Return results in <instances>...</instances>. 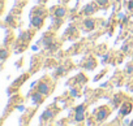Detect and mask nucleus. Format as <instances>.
I'll use <instances>...</instances> for the list:
<instances>
[{"mask_svg": "<svg viewBox=\"0 0 133 126\" xmlns=\"http://www.w3.org/2000/svg\"><path fill=\"white\" fill-rule=\"evenodd\" d=\"M110 108L107 107V105H104V107H101V108H98V112H97V114H95V120L98 121V122H103L104 120H107V117L110 116Z\"/></svg>", "mask_w": 133, "mask_h": 126, "instance_id": "f257e3e1", "label": "nucleus"}, {"mask_svg": "<svg viewBox=\"0 0 133 126\" xmlns=\"http://www.w3.org/2000/svg\"><path fill=\"white\" fill-rule=\"evenodd\" d=\"M95 27V20H93V18H85L84 20V22H82V29L85 30V31H90V30H93Z\"/></svg>", "mask_w": 133, "mask_h": 126, "instance_id": "f03ea898", "label": "nucleus"}, {"mask_svg": "<svg viewBox=\"0 0 133 126\" xmlns=\"http://www.w3.org/2000/svg\"><path fill=\"white\" fill-rule=\"evenodd\" d=\"M132 108H133V105H132L129 101L123 103L121 107H120V114H121V116H127V114H129V113L132 112Z\"/></svg>", "mask_w": 133, "mask_h": 126, "instance_id": "7ed1b4c3", "label": "nucleus"}, {"mask_svg": "<svg viewBox=\"0 0 133 126\" xmlns=\"http://www.w3.org/2000/svg\"><path fill=\"white\" fill-rule=\"evenodd\" d=\"M31 25L37 29H39L42 25H43V17L42 16H38V14H34L31 17Z\"/></svg>", "mask_w": 133, "mask_h": 126, "instance_id": "20e7f679", "label": "nucleus"}, {"mask_svg": "<svg viewBox=\"0 0 133 126\" xmlns=\"http://www.w3.org/2000/svg\"><path fill=\"white\" fill-rule=\"evenodd\" d=\"M38 91H41L43 95H47L48 92H50V86H48V83H46V82H41L39 85H38V88H37Z\"/></svg>", "mask_w": 133, "mask_h": 126, "instance_id": "39448f33", "label": "nucleus"}, {"mask_svg": "<svg viewBox=\"0 0 133 126\" xmlns=\"http://www.w3.org/2000/svg\"><path fill=\"white\" fill-rule=\"evenodd\" d=\"M43 96H44V95H43L41 91H38V90H37V92L31 95V99H33V101H34L35 104H39V103H42V101H43Z\"/></svg>", "mask_w": 133, "mask_h": 126, "instance_id": "423d86ee", "label": "nucleus"}, {"mask_svg": "<svg viewBox=\"0 0 133 126\" xmlns=\"http://www.w3.org/2000/svg\"><path fill=\"white\" fill-rule=\"evenodd\" d=\"M65 13H66V9H65V8H63V7H59V8L55 11L54 16H55L56 18H63V17L65 16Z\"/></svg>", "mask_w": 133, "mask_h": 126, "instance_id": "0eeeda50", "label": "nucleus"}, {"mask_svg": "<svg viewBox=\"0 0 133 126\" xmlns=\"http://www.w3.org/2000/svg\"><path fill=\"white\" fill-rule=\"evenodd\" d=\"M54 117V112H52V108H48L41 117V120H52Z\"/></svg>", "mask_w": 133, "mask_h": 126, "instance_id": "6e6552de", "label": "nucleus"}, {"mask_svg": "<svg viewBox=\"0 0 133 126\" xmlns=\"http://www.w3.org/2000/svg\"><path fill=\"white\" fill-rule=\"evenodd\" d=\"M94 12H95V7H94V4H89V5H86V8L82 11V13H84V14H88V16H89V14H93Z\"/></svg>", "mask_w": 133, "mask_h": 126, "instance_id": "1a4fd4ad", "label": "nucleus"}, {"mask_svg": "<svg viewBox=\"0 0 133 126\" xmlns=\"http://www.w3.org/2000/svg\"><path fill=\"white\" fill-rule=\"evenodd\" d=\"M95 64H97V62H95V60H94L93 57H90V58H89V61H88L86 64H85V68H86V69H89V70H91V69H94Z\"/></svg>", "mask_w": 133, "mask_h": 126, "instance_id": "9d476101", "label": "nucleus"}, {"mask_svg": "<svg viewBox=\"0 0 133 126\" xmlns=\"http://www.w3.org/2000/svg\"><path fill=\"white\" fill-rule=\"evenodd\" d=\"M75 113H76L75 120H76L77 122H81V121H84V120H85V112L80 110V112H75Z\"/></svg>", "mask_w": 133, "mask_h": 126, "instance_id": "9b49d317", "label": "nucleus"}, {"mask_svg": "<svg viewBox=\"0 0 133 126\" xmlns=\"http://www.w3.org/2000/svg\"><path fill=\"white\" fill-rule=\"evenodd\" d=\"M44 13H46V11H44L42 7H39V8H37V9L34 11V14H38V16H42V17H43Z\"/></svg>", "mask_w": 133, "mask_h": 126, "instance_id": "f8f14e48", "label": "nucleus"}, {"mask_svg": "<svg viewBox=\"0 0 133 126\" xmlns=\"http://www.w3.org/2000/svg\"><path fill=\"white\" fill-rule=\"evenodd\" d=\"M76 82H86V77L84 74H78L76 77Z\"/></svg>", "mask_w": 133, "mask_h": 126, "instance_id": "ddd939ff", "label": "nucleus"}, {"mask_svg": "<svg viewBox=\"0 0 133 126\" xmlns=\"http://www.w3.org/2000/svg\"><path fill=\"white\" fill-rule=\"evenodd\" d=\"M107 4H108V0H98V5L102 8H106Z\"/></svg>", "mask_w": 133, "mask_h": 126, "instance_id": "4468645a", "label": "nucleus"}, {"mask_svg": "<svg viewBox=\"0 0 133 126\" xmlns=\"http://www.w3.org/2000/svg\"><path fill=\"white\" fill-rule=\"evenodd\" d=\"M85 109H86V105H85V104H81V105H78V107L75 109V112H80V110L85 112Z\"/></svg>", "mask_w": 133, "mask_h": 126, "instance_id": "2eb2a0df", "label": "nucleus"}, {"mask_svg": "<svg viewBox=\"0 0 133 126\" xmlns=\"http://www.w3.org/2000/svg\"><path fill=\"white\" fill-rule=\"evenodd\" d=\"M128 9L129 11H133V0H130V2L128 3Z\"/></svg>", "mask_w": 133, "mask_h": 126, "instance_id": "dca6fc26", "label": "nucleus"}, {"mask_svg": "<svg viewBox=\"0 0 133 126\" xmlns=\"http://www.w3.org/2000/svg\"><path fill=\"white\" fill-rule=\"evenodd\" d=\"M2 56H3V57H2L3 60H5V58H7V51H5V49H3V55H2Z\"/></svg>", "mask_w": 133, "mask_h": 126, "instance_id": "f3484780", "label": "nucleus"}, {"mask_svg": "<svg viewBox=\"0 0 133 126\" xmlns=\"http://www.w3.org/2000/svg\"><path fill=\"white\" fill-rule=\"evenodd\" d=\"M64 2H69V0H64Z\"/></svg>", "mask_w": 133, "mask_h": 126, "instance_id": "a211bd4d", "label": "nucleus"}]
</instances>
